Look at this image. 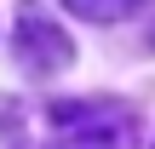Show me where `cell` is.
Here are the masks:
<instances>
[{
  "mask_svg": "<svg viewBox=\"0 0 155 149\" xmlns=\"http://www.w3.org/2000/svg\"><path fill=\"white\" fill-rule=\"evenodd\" d=\"M52 126H58V149H138V121L109 98L52 103Z\"/></svg>",
  "mask_w": 155,
  "mask_h": 149,
  "instance_id": "6da1fadb",
  "label": "cell"
},
{
  "mask_svg": "<svg viewBox=\"0 0 155 149\" xmlns=\"http://www.w3.org/2000/svg\"><path fill=\"white\" fill-rule=\"evenodd\" d=\"M75 17H86V23H121V17H132L144 0H63Z\"/></svg>",
  "mask_w": 155,
  "mask_h": 149,
  "instance_id": "3957f363",
  "label": "cell"
},
{
  "mask_svg": "<svg viewBox=\"0 0 155 149\" xmlns=\"http://www.w3.org/2000/svg\"><path fill=\"white\" fill-rule=\"evenodd\" d=\"M17 63H23L29 75H58V69L75 63V40H69L35 0L17 6Z\"/></svg>",
  "mask_w": 155,
  "mask_h": 149,
  "instance_id": "7a4b0ae2",
  "label": "cell"
}]
</instances>
